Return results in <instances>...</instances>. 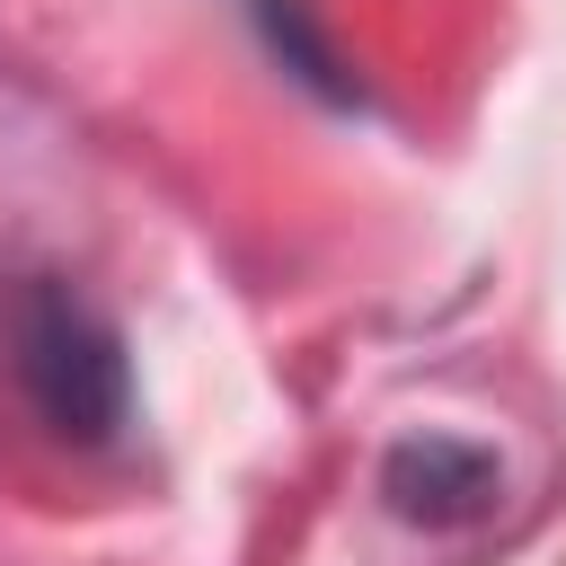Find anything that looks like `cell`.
I'll return each mask as SVG.
<instances>
[{"mask_svg":"<svg viewBox=\"0 0 566 566\" xmlns=\"http://www.w3.org/2000/svg\"><path fill=\"white\" fill-rule=\"evenodd\" d=\"M495 495V460L478 442H451V433H424L389 460V504L416 513V522H460Z\"/></svg>","mask_w":566,"mask_h":566,"instance_id":"2","label":"cell"},{"mask_svg":"<svg viewBox=\"0 0 566 566\" xmlns=\"http://www.w3.org/2000/svg\"><path fill=\"white\" fill-rule=\"evenodd\" d=\"M18 371H27L35 407H44L62 433L97 442V433L124 424V354H115V336H106L80 301L44 292V301L27 310V327H18Z\"/></svg>","mask_w":566,"mask_h":566,"instance_id":"1","label":"cell"}]
</instances>
